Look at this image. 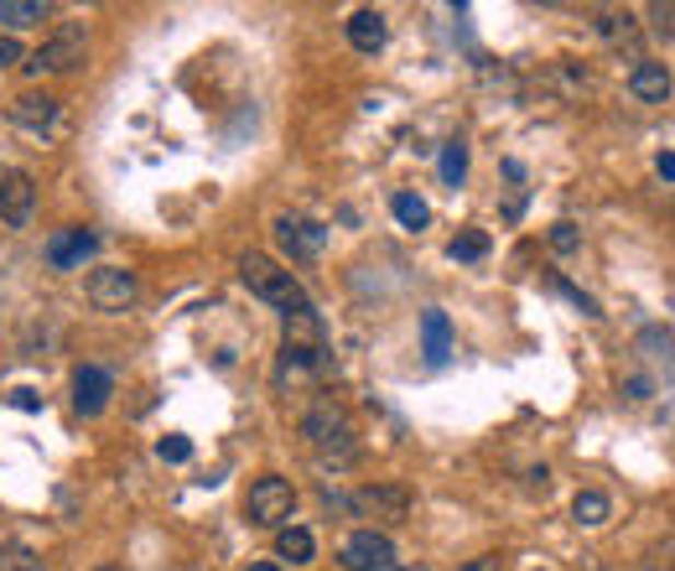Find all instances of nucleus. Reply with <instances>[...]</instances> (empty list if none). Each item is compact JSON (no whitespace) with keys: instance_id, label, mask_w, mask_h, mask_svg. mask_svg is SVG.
I'll list each match as a JSON object with an SVG mask.
<instances>
[{"instance_id":"f257e3e1","label":"nucleus","mask_w":675,"mask_h":571,"mask_svg":"<svg viewBox=\"0 0 675 571\" xmlns=\"http://www.w3.org/2000/svg\"><path fill=\"white\" fill-rule=\"evenodd\" d=\"M328 369V338H322V317L312 307L281 317V390L286 385H301Z\"/></svg>"},{"instance_id":"f03ea898","label":"nucleus","mask_w":675,"mask_h":571,"mask_svg":"<svg viewBox=\"0 0 675 571\" xmlns=\"http://www.w3.org/2000/svg\"><path fill=\"white\" fill-rule=\"evenodd\" d=\"M301 436L312 442V453L328 462V468H348L358 457V442H354V421H348V411L338 406L333 395H322L312 411L301 415Z\"/></svg>"},{"instance_id":"7ed1b4c3","label":"nucleus","mask_w":675,"mask_h":571,"mask_svg":"<svg viewBox=\"0 0 675 571\" xmlns=\"http://www.w3.org/2000/svg\"><path fill=\"white\" fill-rule=\"evenodd\" d=\"M239 281H244L260 301L281 307V312H301V307H312V301H307V292H301V281L291 276L286 265H276L271 255H260V250H250V255L239 260Z\"/></svg>"},{"instance_id":"20e7f679","label":"nucleus","mask_w":675,"mask_h":571,"mask_svg":"<svg viewBox=\"0 0 675 571\" xmlns=\"http://www.w3.org/2000/svg\"><path fill=\"white\" fill-rule=\"evenodd\" d=\"M291 510H297V489L276 473L255 478L250 493H244V514H250V525H260V530H286Z\"/></svg>"},{"instance_id":"39448f33","label":"nucleus","mask_w":675,"mask_h":571,"mask_svg":"<svg viewBox=\"0 0 675 571\" xmlns=\"http://www.w3.org/2000/svg\"><path fill=\"white\" fill-rule=\"evenodd\" d=\"M83 58H89V37H83V26H58L53 37L42 42L37 53L26 58V73H73V68H83Z\"/></svg>"},{"instance_id":"423d86ee","label":"nucleus","mask_w":675,"mask_h":571,"mask_svg":"<svg viewBox=\"0 0 675 571\" xmlns=\"http://www.w3.org/2000/svg\"><path fill=\"white\" fill-rule=\"evenodd\" d=\"M140 296V281L136 271H125V265H100V271H89V307L94 312H130Z\"/></svg>"},{"instance_id":"0eeeda50","label":"nucleus","mask_w":675,"mask_h":571,"mask_svg":"<svg viewBox=\"0 0 675 571\" xmlns=\"http://www.w3.org/2000/svg\"><path fill=\"white\" fill-rule=\"evenodd\" d=\"M348 510L358 519H375V525H400V519H411V493L400 489V483H375V489L348 493Z\"/></svg>"},{"instance_id":"6e6552de","label":"nucleus","mask_w":675,"mask_h":571,"mask_svg":"<svg viewBox=\"0 0 675 571\" xmlns=\"http://www.w3.org/2000/svg\"><path fill=\"white\" fill-rule=\"evenodd\" d=\"M338 567L343 571H400L390 535H379V530H354L348 535V540L338 546Z\"/></svg>"},{"instance_id":"1a4fd4ad","label":"nucleus","mask_w":675,"mask_h":571,"mask_svg":"<svg viewBox=\"0 0 675 571\" xmlns=\"http://www.w3.org/2000/svg\"><path fill=\"white\" fill-rule=\"evenodd\" d=\"M37 208V182L26 172H0V224L5 229H26Z\"/></svg>"},{"instance_id":"9d476101","label":"nucleus","mask_w":675,"mask_h":571,"mask_svg":"<svg viewBox=\"0 0 675 571\" xmlns=\"http://www.w3.org/2000/svg\"><path fill=\"white\" fill-rule=\"evenodd\" d=\"M276 239H281V250H286L291 260H318L322 244H328V229L312 224V218H301V214H281L276 218Z\"/></svg>"},{"instance_id":"9b49d317","label":"nucleus","mask_w":675,"mask_h":571,"mask_svg":"<svg viewBox=\"0 0 675 571\" xmlns=\"http://www.w3.org/2000/svg\"><path fill=\"white\" fill-rule=\"evenodd\" d=\"M110 395H115L110 369H100V364H79V369H73V411L79 415H104Z\"/></svg>"},{"instance_id":"f8f14e48","label":"nucleus","mask_w":675,"mask_h":571,"mask_svg":"<svg viewBox=\"0 0 675 571\" xmlns=\"http://www.w3.org/2000/svg\"><path fill=\"white\" fill-rule=\"evenodd\" d=\"M58 115H62V104L53 94H16L11 99V119H16L21 130H32V136H53L58 130Z\"/></svg>"},{"instance_id":"ddd939ff","label":"nucleus","mask_w":675,"mask_h":571,"mask_svg":"<svg viewBox=\"0 0 675 571\" xmlns=\"http://www.w3.org/2000/svg\"><path fill=\"white\" fill-rule=\"evenodd\" d=\"M100 250V235H89V229H58V235L47 239V265L53 271H73V265H83V260Z\"/></svg>"},{"instance_id":"4468645a","label":"nucleus","mask_w":675,"mask_h":571,"mask_svg":"<svg viewBox=\"0 0 675 571\" xmlns=\"http://www.w3.org/2000/svg\"><path fill=\"white\" fill-rule=\"evenodd\" d=\"M671 89H675V79L665 62H639L634 73H629V94H634L639 104H665Z\"/></svg>"},{"instance_id":"2eb2a0df","label":"nucleus","mask_w":675,"mask_h":571,"mask_svg":"<svg viewBox=\"0 0 675 571\" xmlns=\"http://www.w3.org/2000/svg\"><path fill=\"white\" fill-rule=\"evenodd\" d=\"M421 349H426L432 364H447V354H453V322H447V312H437V307L421 312Z\"/></svg>"},{"instance_id":"dca6fc26","label":"nucleus","mask_w":675,"mask_h":571,"mask_svg":"<svg viewBox=\"0 0 675 571\" xmlns=\"http://www.w3.org/2000/svg\"><path fill=\"white\" fill-rule=\"evenodd\" d=\"M385 37H390V26H385L379 11H354V16H348V42H354L358 53H379Z\"/></svg>"},{"instance_id":"f3484780","label":"nucleus","mask_w":675,"mask_h":571,"mask_svg":"<svg viewBox=\"0 0 675 571\" xmlns=\"http://www.w3.org/2000/svg\"><path fill=\"white\" fill-rule=\"evenodd\" d=\"M276 556L291 561V567H301V561L318 556V540H312V530H301V525H286V530L276 535Z\"/></svg>"},{"instance_id":"a211bd4d","label":"nucleus","mask_w":675,"mask_h":571,"mask_svg":"<svg viewBox=\"0 0 675 571\" xmlns=\"http://www.w3.org/2000/svg\"><path fill=\"white\" fill-rule=\"evenodd\" d=\"M608 514H614V504H608V493L597 489H582L572 499V519L576 525H587V530H597V525H608Z\"/></svg>"},{"instance_id":"6ab92c4d","label":"nucleus","mask_w":675,"mask_h":571,"mask_svg":"<svg viewBox=\"0 0 675 571\" xmlns=\"http://www.w3.org/2000/svg\"><path fill=\"white\" fill-rule=\"evenodd\" d=\"M639 349H644V358H650L655 369H665V379L675 375V338L665 333V328H644V333H639Z\"/></svg>"},{"instance_id":"aec40b11","label":"nucleus","mask_w":675,"mask_h":571,"mask_svg":"<svg viewBox=\"0 0 675 571\" xmlns=\"http://www.w3.org/2000/svg\"><path fill=\"white\" fill-rule=\"evenodd\" d=\"M47 21V0H0V26H37Z\"/></svg>"},{"instance_id":"412c9836","label":"nucleus","mask_w":675,"mask_h":571,"mask_svg":"<svg viewBox=\"0 0 675 571\" xmlns=\"http://www.w3.org/2000/svg\"><path fill=\"white\" fill-rule=\"evenodd\" d=\"M0 571H53L47 561H42L32 546H21V540H5L0 546Z\"/></svg>"},{"instance_id":"4be33fe9","label":"nucleus","mask_w":675,"mask_h":571,"mask_svg":"<svg viewBox=\"0 0 675 571\" xmlns=\"http://www.w3.org/2000/svg\"><path fill=\"white\" fill-rule=\"evenodd\" d=\"M390 214H396L405 229H426V224H432V208H426L416 193H396L390 197Z\"/></svg>"},{"instance_id":"5701e85b","label":"nucleus","mask_w":675,"mask_h":571,"mask_svg":"<svg viewBox=\"0 0 675 571\" xmlns=\"http://www.w3.org/2000/svg\"><path fill=\"white\" fill-rule=\"evenodd\" d=\"M462 178H468V140H447L442 146V182L462 187Z\"/></svg>"},{"instance_id":"b1692460","label":"nucleus","mask_w":675,"mask_h":571,"mask_svg":"<svg viewBox=\"0 0 675 571\" xmlns=\"http://www.w3.org/2000/svg\"><path fill=\"white\" fill-rule=\"evenodd\" d=\"M447 255L453 260H483L489 255V235H483V229H462V235L447 244Z\"/></svg>"},{"instance_id":"393cba45","label":"nucleus","mask_w":675,"mask_h":571,"mask_svg":"<svg viewBox=\"0 0 675 571\" xmlns=\"http://www.w3.org/2000/svg\"><path fill=\"white\" fill-rule=\"evenodd\" d=\"M597 32L608 42H629L634 37V16H629V11H623V16H618V11H603V16H597Z\"/></svg>"},{"instance_id":"a878e982","label":"nucleus","mask_w":675,"mask_h":571,"mask_svg":"<svg viewBox=\"0 0 675 571\" xmlns=\"http://www.w3.org/2000/svg\"><path fill=\"white\" fill-rule=\"evenodd\" d=\"M157 457H161V462H187V457H193V442H187V436H178V432L161 436V442H157Z\"/></svg>"},{"instance_id":"bb28decb","label":"nucleus","mask_w":675,"mask_h":571,"mask_svg":"<svg viewBox=\"0 0 675 571\" xmlns=\"http://www.w3.org/2000/svg\"><path fill=\"white\" fill-rule=\"evenodd\" d=\"M576 244H582V235H576L572 218H561V224H551V250H561V255H572Z\"/></svg>"},{"instance_id":"cd10ccee","label":"nucleus","mask_w":675,"mask_h":571,"mask_svg":"<svg viewBox=\"0 0 675 571\" xmlns=\"http://www.w3.org/2000/svg\"><path fill=\"white\" fill-rule=\"evenodd\" d=\"M21 62V42L16 37H0V68H16Z\"/></svg>"},{"instance_id":"c85d7f7f","label":"nucleus","mask_w":675,"mask_h":571,"mask_svg":"<svg viewBox=\"0 0 675 571\" xmlns=\"http://www.w3.org/2000/svg\"><path fill=\"white\" fill-rule=\"evenodd\" d=\"M11 406H16V411H37L42 400H37V390H11Z\"/></svg>"},{"instance_id":"c756f323","label":"nucleus","mask_w":675,"mask_h":571,"mask_svg":"<svg viewBox=\"0 0 675 571\" xmlns=\"http://www.w3.org/2000/svg\"><path fill=\"white\" fill-rule=\"evenodd\" d=\"M655 172H660V178H665V182H675V151H665V157L655 161Z\"/></svg>"},{"instance_id":"7c9ffc66","label":"nucleus","mask_w":675,"mask_h":571,"mask_svg":"<svg viewBox=\"0 0 675 571\" xmlns=\"http://www.w3.org/2000/svg\"><path fill=\"white\" fill-rule=\"evenodd\" d=\"M462 571H499V556H478V561H468Z\"/></svg>"},{"instance_id":"2f4dec72","label":"nucleus","mask_w":675,"mask_h":571,"mask_svg":"<svg viewBox=\"0 0 675 571\" xmlns=\"http://www.w3.org/2000/svg\"><path fill=\"white\" fill-rule=\"evenodd\" d=\"M250 571H286V567H281V561H255Z\"/></svg>"},{"instance_id":"473e14b6","label":"nucleus","mask_w":675,"mask_h":571,"mask_svg":"<svg viewBox=\"0 0 675 571\" xmlns=\"http://www.w3.org/2000/svg\"><path fill=\"white\" fill-rule=\"evenodd\" d=\"M94 571H125V567H115V561H104V567H94Z\"/></svg>"}]
</instances>
